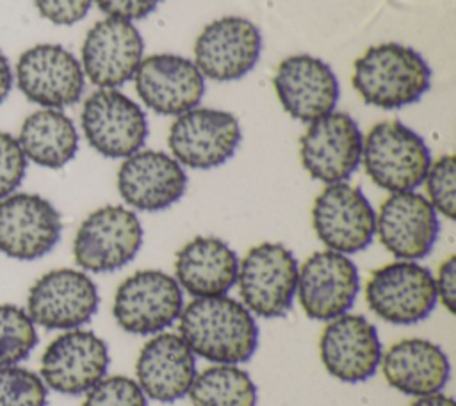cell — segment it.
Segmentation results:
<instances>
[{
    "mask_svg": "<svg viewBox=\"0 0 456 406\" xmlns=\"http://www.w3.org/2000/svg\"><path fill=\"white\" fill-rule=\"evenodd\" d=\"M178 335L194 353L210 363L239 365L258 347L255 315L228 296L194 297L178 317Z\"/></svg>",
    "mask_w": 456,
    "mask_h": 406,
    "instance_id": "1",
    "label": "cell"
},
{
    "mask_svg": "<svg viewBox=\"0 0 456 406\" xmlns=\"http://www.w3.org/2000/svg\"><path fill=\"white\" fill-rule=\"evenodd\" d=\"M429 84V64L417 50L401 43L370 46L354 61L353 87L372 107L392 110L411 105Z\"/></svg>",
    "mask_w": 456,
    "mask_h": 406,
    "instance_id": "2",
    "label": "cell"
},
{
    "mask_svg": "<svg viewBox=\"0 0 456 406\" xmlns=\"http://www.w3.org/2000/svg\"><path fill=\"white\" fill-rule=\"evenodd\" d=\"M360 162L367 176L392 194L413 191L424 182L431 153L424 139L404 123L381 121L363 137Z\"/></svg>",
    "mask_w": 456,
    "mask_h": 406,
    "instance_id": "3",
    "label": "cell"
},
{
    "mask_svg": "<svg viewBox=\"0 0 456 406\" xmlns=\"http://www.w3.org/2000/svg\"><path fill=\"white\" fill-rule=\"evenodd\" d=\"M297 260L280 242L253 246L239 260L237 287L242 304L256 317H283L294 303L297 285Z\"/></svg>",
    "mask_w": 456,
    "mask_h": 406,
    "instance_id": "4",
    "label": "cell"
},
{
    "mask_svg": "<svg viewBox=\"0 0 456 406\" xmlns=\"http://www.w3.org/2000/svg\"><path fill=\"white\" fill-rule=\"evenodd\" d=\"M142 224L137 214L123 205L93 210L73 239V258L89 272H112L135 258L142 246Z\"/></svg>",
    "mask_w": 456,
    "mask_h": 406,
    "instance_id": "5",
    "label": "cell"
},
{
    "mask_svg": "<svg viewBox=\"0 0 456 406\" xmlns=\"http://www.w3.org/2000/svg\"><path fill=\"white\" fill-rule=\"evenodd\" d=\"M365 301L381 321L410 326L424 321L438 299L429 269L415 260H395L372 271Z\"/></svg>",
    "mask_w": 456,
    "mask_h": 406,
    "instance_id": "6",
    "label": "cell"
},
{
    "mask_svg": "<svg viewBox=\"0 0 456 406\" xmlns=\"http://www.w3.org/2000/svg\"><path fill=\"white\" fill-rule=\"evenodd\" d=\"M183 290L178 281L159 269H142L123 280L114 294L112 315L132 335H155L178 321Z\"/></svg>",
    "mask_w": 456,
    "mask_h": 406,
    "instance_id": "7",
    "label": "cell"
},
{
    "mask_svg": "<svg viewBox=\"0 0 456 406\" xmlns=\"http://www.w3.org/2000/svg\"><path fill=\"white\" fill-rule=\"evenodd\" d=\"M80 125L89 146L107 158H126L148 137V119L139 103L116 89L91 93L82 107Z\"/></svg>",
    "mask_w": 456,
    "mask_h": 406,
    "instance_id": "8",
    "label": "cell"
},
{
    "mask_svg": "<svg viewBox=\"0 0 456 406\" xmlns=\"http://www.w3.org/2000/svg\"><path fill=\"white\" fill-rule=\"evenodd\" d=\"M242 139L239 119L226 110L194 107L173 121L167 146L173 157L192 169L223 166Z\"/></svg>",
    "mask_w": 456,
    "mask_h": 406,
    "instance_id": "9",
    "label": "cell"
},
{
    "mask_svg": "<svg viewBox=\"0 0 456 406\" xmlns=\"http://www.w3.org/2000/svg\"><path fill=\"white\" fill-rule=\"evenodd\" d=\"M312 226L331 251H363L376 235V212L362 189L347 182L328 183L314 201Z\"/></svg>",
    "mask_w": 456,
    "mask_h": 406,
    "instance_id": "10",
    "label": "cell"
},
{
    "mask_svg": "<svg viewBox=\"0 0 456 406\" xmlns=\"http://www.w3.org/2000/svg\"><path fill=\"white\" fill-rule=\"evenodd\" d=\"M16 84L28 102L45 109H62L82 98L86 80L80 61L68 48L41 43L20 55Z\"/></svg>",
    "mask_w": 456,
    "mask_h": 406,
    "instance_id": "11",
    "label": "cell"
},
{
    "mask_svg": "<svg viewBox=\"0 0 456 406\" xmlns=\"http://www.w3.org/2000/svg\"><path fill=\"white\" fill-rule=\"evenodd\" d=\"M96 283L78 269H53L45 272L27 294V313L34 324L46 329H75L98 310Z\"/></svg>",
    "mask_w": 456,
    "mask_h": 406,
    "instance_id": "12",
    "label": "cell"
},
{
    "mask_svg": "<svg viewBox=\"0 0 456 406\" xmlns=\"http://www.w3.org/2000/svg\"><path fill=\"white\" fill-rule=\"evenodd\" d=\"M360 290L356 264L342 253L322 249L310 255L297 271L296 296L305 315L314 321H331L354 304Z\"/></svg>",
    "mask_w": 456,
    "mask_h": 406,
    "instance_id": "13",
    "label": "cell"
},
{
    "mask_svg": "<svg viewBox=\"0 0 456 406\" xmlns=\"http://www.w3.org/2000/svg\"><path fill=\"white\" fill-rule=\"evenodd\" d=\"M109 361V347L94 331L66 329L41 354L39 376L46 388L64 395H80L105 378Z\"/></svg>",
    "mask_w": 456,
    "mask_h": 406,
    "instance_id": "14",
    "label": "cell"
},
{
    "mask_svg": "<svg viewBox=\"0 0 456 406\" xmlns=\"http://www.w3.org/2000/svg\"><path fill=\"white\" fill-rule=\"evenodd\" d=\"M262 34L240 16H223L205 25L194 43V64L216 82H232L248 75L258 62Z\"/></svg>",
    "mask_w": 456,
    "mask_h": 406,
    "instance_id": "15",
    "label": "cell"
},
{
    "mask_svg": "<svg viewBox=\"0 0 456 406\" xmlns=\"http://www.w3.org/2000/svg\"><path fill=\"white\" fill-rule=\"evenodd\" d=\"M363 135L346 112H330L312 121L299 139L306 173L322 183L346 182L360 166Z\"/></svg>",
    "mask_w": 456,
    "mask_h": 406,
    "instance_id": "16",
    "label": "cell"
},
{
    "mask_svg": "<svg viewBox=\"0 0 456 406\" xmlns=\"http://www.w3.org/2000/svg\"><path fill=\"white\" fill-rule=\"evenodd\" d=\"M59 210L43 196L12 192L0 199V251L14 260H36L61 239Z\"/></svg>",
    "mask_w": 456,
    "mask_h": 406,
    "instance_id": "17",
    "label": "cell"
},
{
    "mask_svg": "<svg viewBox=\"0 0 456 406\" xmlns=\"http://www.w3.org/2000/svg\"><path fill=\"white\" fill-rule=\"evenodd\" d=\"M144 41L132 21L105 18L94 23L82 43V71L100 89H116L134 78L142 61Z\"/></svg>",
    "mask_w": 456,
    "mask_h": 406,
    "instance_id": "18",
    "label": "cell"
},
{
    "mask_svg": "<svg viewBox=\"0 0 456 406\" xmlns=\"http://www.w3.org/2000/svg\"><path fill=\"white\" fill-rule=\"evenodd\" d=\"M319 353L328 374L344 383H362L374 376L383 351L376 326L365 315L347 312L326 322Z\"/></svg>",
    "mask_w": 456,
    "mask_h": 406,
    "instance_id": "19",
    "label": "cell"
},
{
    "mask_svg": "<svg viewBox=\"0 0 456 406\" xmlns=\"http://www.w3.org/2000/svg\"><path fill=\"white\" fill-rule=\"evenodd\" d=\"M438 214L426 196L415 191L392 192L376 214V233L397 260H420L438 237Z\"/></svg>",
    "mask_w": 456,
    "mask_h": 406,
    "instance_id": "20",
    "label": "cell"
},
{
    "mask_svg": "<svg viewBox=\"0 0 456 406\" xmlns=\"http://www.w3.org/2000/svg\"><path fill=\"white\" fill-rule=\"evenodd\" d=\"M142 103L162 116H180L198 107L205 77L196 64L176 53H155L141 61L134 73Z\"/></svg>",
    "mask_w": 456,
    "mask_h": 406,
    "instance_id": "21",
    "label": "cell"
},
{
    "mask_svg": "<svg viewBox=\"0 0 456 406\" xmlns=\"http://www.w3.org/2000/svg\"><path fill=\"white\" fill-rule=\"evenodd\" d=\"M276 96L289 116L312 123L335 110L338 102V80L319 57L299 53L283 59L273 78Z\"/></svg>",
    "mask_w": 456,
    "mask_h": 406,
    "instance_id": "22",
    "label": "cell"
},
{
    "mask_svg": "<svg viewBox=\"0 0 456 406\" xmlns=\"http://www.w3.org/2000/svg\"><path fill=\"white\" fill-rule=\"evenodd\" d=\"M187 189L182 164L157 150H139L126 157L118 171L123 201L141 212H159L175 205Z\"/></svg>",
    "mask_w": 456,
    "mask_h": 406,
    "instance_id": "23",
    "label": "cell"
},
{
    "mask_svg": "<svg viewBox=\"0 0 456 406\" xmlns=\"http://www.w3.org/2000/svg\"><path fill=\"white\" fill-rule=\"evenodd\" d=\"M196 356L178 333H155L135 361V381L146 399L175 402L189 394L196 378Z\"/></svg>",
    "mask_w": 456,
    "mask_h": 406,
    "instance_id": "24",
    "label": "cell"
},
{
    "mask_svg": "<svg viewBox=\"0 0 456 406\" xmlns=\"http://www.w3.org/2000/svg\"><path fill=\"white\" fill-rule=\"evenodd\" d=\"M385 381L404 395L422 397L442 392L451 376L447 354L431 340L403 338L381 353Z\"/></svg>",
    "mask_w": 456,
    "mask_h": 406,
    "instance_id": "25",
    "label": "cell"
},
{
    "mask_svg": "<svg viewBox=\"0 0 456 406\" xmlns=\"http://www.w3.org/2000/svg\"><path fill=\"white\" fill-rule=\"evenodd\" d=\"M237 253L219 237H194L175 258V280L192 297L226 296L237 281Z\"/></svg>",
    "mask_w": 456,
    "mask_h": 406,
    "instance_id": "26",
    "label": "cell"
},
{
    "mask_svg": "<svg viewBox=\"0 0 456 406\" xmlns=\"http://www.w3.org/2000/svg\"><path fill=\"white\" fill-rule=\"evenodd\" d=\"M18 142L27 160L41 167L61 169L78 151V132L62 110L41 109L23 119Z\"/></svg>",
    "mask_w": 456,
    "mask_h": 406,
    "instance_id": "27",
    "label": "cell"
},
{
    "mask_svg": "<svg viewBox=\"0 0 456 406\" xmlns=\"http://www.w3.org/2000/svg\"><path fill=\"white\" fill-rule=\"evenodd\" d=\"M187 395L192 406H256L258 402L249 372L230 363H214L198 372Z\"/></svg>",
    "mask_w": 456,
    "mask_h": 406,
    "instance_id": "28",
    "label": "cell"
},
{
    "mask_svg": "<svg viewBox=\"0 0 456 406\" xmlns=\"http://www.w3.org/2000/svg\"><path fill=\"white\" fill-rule=\"evenodd\" d=\"M37 345V331L27 310L0 303V367L18 365Z\"/></svg>",
    "mask_w": 456,
    "mask_h": 406,
    "instance_id": "29",
    "label": "cell"
},
{
    "mask_svg": "<svg viewBox=\"0 0 456 406\" xmlns=\"http://www.w3.org/2000/svg\"><path fill=\"white\" fill-rule=\"evenodd\" d=\"M48 388L39 374L18 367H0V406H46Z\"/></svg>",
    "mask_w": 456,
    "mask_h": 406,
    "instance_id": "30",
    "label": "cell"
},
{
    "mask_svg": "<svg viewBox=\"0 0 456 406\" xmlns=\"http://www.w3.org/2000/svg\"><path fill=\"white\" fill-rule=\"evenodd\" d=\"M428 201L447 219L456 217V160L452 155H444L429 164L424 178Z\"/></svg>",
    "mask_w": 456,
    "mask_h": 406,
    "instance_id": "31",
    "label": "cell"
},
{
    "mask_svg": "<svg viewBox=\"0 0 456 406\" xmlns=\"http://www.w3.org/2000/svg\"><path fill=\"white\" fill-rule=\"evenodd\" d=\"M82 406H148V399L135 379L105 376L86 392Z\"/></svg>",
    "mask_w": 456,
    "mask_h": 406,
    "instance_id": "32",
    "label": "cell"
},
{
    "mask_svg": "<svg viewBox=\"0 0 456 406\" xmlns=\"http://www.w3.org/2000/svg\"><path fill=\"white\" fill-rule=\"evenodd\" d=\"M27 157L14 135L0 130V199L11 196L25 178Z\"/></svg>",
    "mask_w": 456,
    "mask_h": 406,
    "instance_id": "33",
    "label": "cell"
},
{
    "mask_svg": "<svg viewBox=\"0 0 456 406\" xmlns=\"http://www.w3.org/2000/svg\"><path fill=\"white\" fill-rule=\"evenodd\" d=\"M39 14L53 25H73L86 18L93 0H34Z\"/></svg>",
    "mask_w": 456,
    "mask_h": 406,
    "instance_id": "34",
    "label": "cell"
},
{
    "mask_svg": "<svg viewBox=\"0 0 456 406\" xmlns=\"http://www.w3.org/2000/svg\"><path fill=\"white\" fill-rule=\"evenodd\" d=\"M98 9L107 14V18L118 20H142L157 9L160 0H94Z\"/></svg>",
    "mask_w": 456,
    "mask_h": 406,
    "instance_id": "35",
    "label": "cell"
},
{
    "mask_svg": "<svg viewBox=\"0 0 456 406\" xmlns=\"http://www.w3.org/2000/svg\"><path fill=\"white\" fill-rule=\"evenodd\" d=\"M435 280V290H436V299L451 312L454 313L456 310V256L451 255L445 258L440 267Z\"/></svg>",
    "mask_w": 456,
    "mask_h": 406,
    "instance_id": "36",
    "label": "cell"
},
{
    "mask_svg": "<svg viewBox=\"0 0 456 406\" xmlns=\"http://www.w3.org/2000/svg\"><path fill=\"white\" fill-rule=\"evenodd\" d=\"M12 87V69L9 64V59L5 53L0 50V103L5 102Z\"/></svg>",
    "mask_w": 456,
    "mask_h": 406,
    "instance_id": "37",
    "label": "cell"
},
{
    "mask_svg": "<svg viewBox=\"0 0 456 406\" xmlns=\"http://www.w3.org/2000/svg\"><path fill=\"white\" fill-rule=\"evenodd\" d=\"M410 406H454V399L442 392H436V394L417 397Z\"/></svg>",
    "mask_w": 456,
    "mask_h": 406,
    "instance_id": "38",
    "label": "cell"
}]
</instances>
